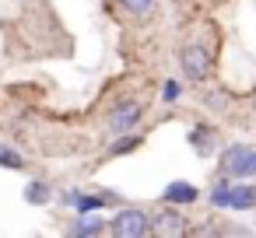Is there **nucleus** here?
Instances as JSON below:
<instances>
[{
  "label": "nucleus",
  "instance_id": "15",
  "mask_svg": "<svg viewBox=\"0 0 256 238\" xmlns=\"http://www.w3.org/2000/svg\"><path fill=\"white\" fill-rule=\"evenodd\" d=\"M162 95H165L168 102H176V98H179V84H176V81H168V84L162 88Z\"/></svg>",
  "mask_w": 256,
  "mask_h": 238
},
{
  "label": "nucleus",
  "instance_id": "4",
  "mask_svg": "<svg viewBox=\"0 0 256 238\" xmlns=\"http://www.w3.org/2000/svg\"><path fill=\"white\" fill-rule=\"evenodd\" d=\"M140 119V105L130 98V102H120L116 109H112V116H109V126H112V133H126L134 123Z\"/></svg>",
  "mask_w": 256,
  "mask_h": 238
},
{
  "label": "nucleus",
  "instance_id": "2",
  "mask_svg": "<svg viewBox=\"0 0 256 238\" xmlns=\"http://www.w3.org/2000/svg\"><path fill=\"white\" fill-rule=\"evenodd\" d=\"M112 235H120V238H144L148 231H151V221H148V214L144 210H123V214H116L112 217Z\"/></svg>",
  "mask_w": 256,
  "mask_h": 238
},
{
  "label": "nucleus",
  "instance_id": "14",
  "mask_svg": "<svg viewBox=\"0 0 256 238\" xmlns=\"http://www.w3.org/2000/svg\"><path fill=\"white\" fill-rule=\"evenodd\" d=\"M140 144V137H126V140H120L116 147H112V154H126V151H134Z\"/></svg>",
  "mask_w": 256,
  "mask_h": 238
},
{
  "label": "nucleus",
  "instance_id": "12",
  "mask_svg": "<svg viewBox=\"0 0 256 238\" xmlns=\"http://www.w3.org/2000/svg\"><path fill=\"white\" fill-rule=\"evenodd\" d=\"M98 231H106V224H102V221H95V217H88V221H78V224H74V235H98Z\"/></svg>",
  "mask_w": 256,
  "mask_h": 238
},
{
  "label": "nucleus",
  "instance_id": "11",
  "mask_svg": "<svg viewBox=\"0 0 256 238\" xmlns=\"http://www.w3.org/2000/svg\"><path fill=\"white\" fill-rule=\"evenodd\" d=\"M120 4L134 14V18H144L148 11H151V4H154V0H120Z\"/></svg>",
  "mask_w": 256,
  "mask_h": 238
},
{
  "label": "nucleus",
  "instance_id": "7",
  "mask_svg": "<svg viewBox=\"0 0 256 238\" xmlns=\"http://www.w3.org/2000/svg\"><path fill=\"white\" fill-rule=\"evenodd\" d=\"M165 200H168V203H193V200H196V186H190V182H172V186L165 189Z\"/></svg>",
  "mask_w": 256,
  "mask_h": 238
},
{
  "label": "nucleus",
  "instance_id": "6",
  "mask_svg": "<svg viewBox=\"0 0 256 238\" xmlns=\"http://www.w3.org/2000/svg\"><path fill=\"white\" fill-rule=\"evenodd\" d=\"M256 203V189L249 186V182H242V186H228V210H249Z\"/></svg>",
  "mask_w": 256,
  "mask_h": 238
},
{
  "label": "nucleus",
  "instance_id": "8",
  "mask_svg": "<svg viewBox=\"0 0 256 238\" xmlns=\"http://www.w3.org/2000/svg\"><path fill=\"white\" fill-rule=\"evenodd\" d=\"M190 144L200 151V154H210V126H196L190 133Z\"/></svg>",
  "mask_w": 256,
  "mask_h": 238
},
{
  "label": "nucleus",
  "instance_id": "3",
  "mask_svg": "<svg viewBox=\"0 0 256 238\" xmlns=\"http://www.w3.org/2000/svg\"><path fill=\"white\" fill-rule=\"evenodd\" d=\"M179 63H182V74L193 77V81L207 77V70H210V56H207V49H200V46H186V49L179 53Z\"/></svg>",
  "mask_w": 256,
  "mask_h": 238
},
{
  "label": "nucleus",
  "instance_id": "10",
  "mask_svg": "<svg viewBox=\"0 0 256 238\" xmlns=\"http://www.w3.org/2000/svg\"><path fill=\"white\" fill-rule=\"evenodd\" d=\"M70 203H74L81 214H88V210H98L106 200H102V196H81V193H74V196H70Z\"/></svg>",
  "mask_w": 256,
  "mask_h": 238
},
{
  "label": "nucleus",
  "instance_id": "1",
  "mask_svg": "<svg viewBox=\"0 0 256 238\" xmlns=\"http://www.w3.org/2000/svg\"><path fill=\"white\" fill-rule=\"evenodd\" d=\"M221 168L224 175H235V179H249L256 172V151L249 144H232L221 158Z\"/></svg>",
  "mask_w": 256,
  "mask_h": 238
},
{
  "label": "nucleus",
  "instance_id": "9",
  "mask_svg": "<svg viewBox=\"0 0 256 238\" xmlns=\"http://www.w3.org/2000/svg\"><path fill=\"white\" fill-rule=\"evenodd\" d=\"M25 200H28V203H46V200H50L46 182H28V186H25Z\"/></svg>",
  "mask_w": 256,
  "mask_h": 238
},
{
  "label": "nucleus",
  "instance_id": "5",
  "mask_svg": "<svg viewBox=\"0 0 256 238\" xmlns=\"http://www.w3.org/2000/svg\"><path fill=\"white\" fill-rule=\"evenodd\" d=\"M148 221H151V231L154 235H179L182 231V214L179 210H162V214H154Z\"/></svg>",
  "mask_w": 256,
  "mask_h": 238
},
{
  "label": "nucleus",
  "instance_id": "13",
  "mask_svg": "<svg viewBox=\"0 0 256 238\" xmlns=\"http://www.w3.org/2000/svg\"><path fill=\"white\" fill-rule=\"evenodd\" d=\"M0 165H4V168H22L25 161H22V154H18V151H11V147L0 144Z\"/></svg>",
  "mask_w": 256,
  "mask_h": 238
}]
</instances>
